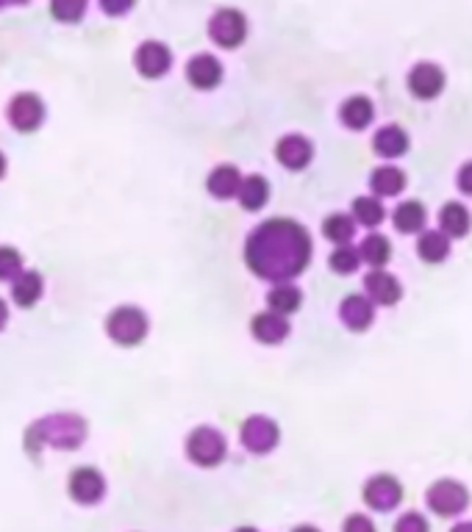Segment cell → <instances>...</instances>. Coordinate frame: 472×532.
Wrapping results in <instances>:
<instances>
[{"instance_id": "3957f363", "label": "cell", "mask_w": 472, "mask_h": 532, "mask_svg": "<svg viewBox=\"0 0 472 532\" xmlns=\"http://www.w3.org/2000/svg\"><path fill=\"white\" fill-rule=\"evenodd\" d=\"M226 452H228L226 438H222V433L214 427H195L187 438V457L204 469L220 466Z\"/></svg>"}, {"instance_id": "d590c367", "label": "cell", "mask_w": 472, "mask_h": 532, "mask_svg": "<svg viewBox=\"0 0 472 532\" xmlns=\"http://www.w3.org/2000/svg\"><path fill=\"white\" fill-rule=\"evenodd\" d=\"M133 4H137V0H100V9L111 17H120L125 12H131Z\"/></svg>"}, {"instance_id": "1f68e13d", "label": "cell", "mask_w": 472, "mask_h": 532, "mask_svg": "<svg viewBox=\"0 0 472 532\" xmlns=\"http://www.w3.org/2000/svg\"><path fill=\"white\" fill-rule=\"evenodd\" d=\"M86 12V0H51V14L61 22H76Z\"/></svg>"}, {"instance_id": "d6a6232c", "label": "cell", "mask_w": 472, "mask_h": 532, "mask_svg": "<svg viewBox=\"0 0 472 532\" xmlns=\"http://www.w3.org/2000/svg\"><path fill=\"white\" fill-rule=\"evenodd\" d=\"M22 274V256L14 247H0V281H14Z\"/></svg>"}, {"instance_id": "d6986e66", "label": "cell", "mask_w": 472, "mask_h": 532, "mask_svg": "<svg viewBox=\"0 0 472 532\" xmlns=\"http://www.w3.org/2000/svg\"><path fill=\"white\" fill-rule=\"evenodd\" d=\"M340 120L350 131H364L375 120V106L364 95H353L340 106Z\"/></svg>"}, {"instance_id": "ab89813d", "label": "cell", "mask_w": 472, "mask_h": 532, "mask_svg": "<svg viewBox=\"0 0 472 532\" xmlns=\"http://www.w3.org/2000/svg\"><path fill=\"white\" fill-rule=\"evenodd\" d=\"M292 532H320L317 527H311V524H300V527H295Z\"/></svg>"}, {"instance_id": "f1b7e54d", "label": "cell", "mask_w": 472, "mask_h": 532, "mask_svg": "<svg viewBox=\"0 0 472 532\" xmlns=\"http://www.w3.org/2000/svg\"><path fill=\"white\" fill-rule=\"evenodd\" d=\"M353 219L364 227H378L387 219L384 202H380L378 197H356L353 200Z\"/></svg>"}, {"instance_id": "4316f807", "label": "cell", "mask_w": 472, "mask_h": 532, "mask_svg": "<svg viewBox=\"0 0 472 532\" xmlns=\"http://www.w3.org/2000/svg\"><path fill=\"white\" fill-rule=\"evenodd\" d=\"M267 306H269V311L289 316L303 306V294L292 283H276V289L267 294Z\"/></svg>"}, {"instance_id": "2e32d148", "label": "cell", "mask_w": 472, "mask_h": 532, "mask_svg": "<svg viewBox=\"0 0 472 532\" xmlns=\"http://www.w3.org/2000/svg\"><path fill=\"white\" fill-rule=\"evenodd\" d=\"M187 81L195 89H214L222 81V64L212 53H197L187 64Z\"/></svg>"}, {"instance_id": "8992f818", "label": "cell", "mask_w": 472, "mask_h": 532, "mask_svg": "<svg viewBox=\"0 0 472 532\" xmlns=\"http://www.w3.org/2000/svg\"><path fill=\"white\" fill-rule=\"evenodd\" d=\"M239 438H242V447L253 455H267L278 447V438H281V430L278 425L269 419V416H251V419H244L242 430H239Z\"/></svg>"}, {"instance_id": "60d3db41", "label": "cell", "mask_w": 472, "mask_h": 532, "mask_svg": "<svg viewBox=\"0 0 472 532\" xmlns=\"http://www.w3.org/2000/svg\"><path fill=\"white\" fill-rule=\"evenodd\" d=\"M4 172H6V158H4V153H0V178H4Z\"/></svg>"}, {"instance_id": "f35d334b", "label": "cell", "mask_w": 472, "mask_h": 532, "mask_svg": "<svg viewBox=\"0 0 472 532\" xmlns=\"http://www.w3.org/2000/svg\"><path fill=\"white\" fill-rule=\"evenodd\" d=\"M451 532H472V521H461V524H456Z\"/></svg>"}, {"instance_id": "836d02e7", "label": "cell", "mask_w": 472, "mask_h": 532, "mask_svg": "<svg viewBox=\"0 0 472 532\" xmlns=\"http://www.w3.org/2000/svg\"><path fill=\"white\" fill-rule=\"evenodd\" d=\"M395 532H431V524H428V519H425L422 513L409 511V513H403L395 521Z\"/></svg>"}, {"instance_id": "9a60e30c", "label": "cell", "mask_w": 472, "mask_h": 532, "mask_svg": "<svg viewBox=\"0 0 472 532\" xmlns=\"http://www.w3.org/2000/svg\"><path fill=\"white\" fill-rule=\"evenodd\" d=\"M364 291H367V297L372 299L375 306H395L397 299L403 297L400 281L387 269H372L364 277Z\"/></svg>"}, {"instance_id": "6da1fadb", "label": "cell", "mask_w": 472, "mask_h": 532, "mask_svg": "<svg viewBox=\"0 0 472 532\" xmlns=\"http://www.w3.org/2000/svg\"><path fill=\"white\" fill-rule=\"evenodd\" d=\"M244 261L261 281L289 283L311 261V236L295 219H267L247 236Z\"/></svg>"}, {"instance_id": "cb8c5ba5", "label": "cell", "mask_w": 472, "mask_h": 532, "mask_svg": "<svg viewBox=\"0 0 472 532\" xmlns=\"http://www.w3.org/2000/svg\"><path fill=\"white\" fill-rule=\"evenodd\" d=\"M42 289H44V281H42L39 272H22L20 277L12 281V297H14V303L22 306V308L34 306L42 297Z\"/></svg>"}, {"instance_id": "83f0119b", "label": "cell", "mask_w": 472, "mask_h": 532, "mask_svg": "<svg viewBox=\"0 0 472 532\" xmlns=\"http://www.w3.org/2000/svg\"><path fill=\"white\" fill-rule=\"evenodd\" d=\"M358 252H362V261H367L370 266L384 269V266L389 264V258H392V244H389L387 236L370 234V236L362 242V247H358Z\"/></svg>"}, {"instance_id": "4dcf8cb0", "label": "cell", "mask_w": 472, "mask_h": 532, "mask_svg": "<svg viewBox=\"0 0 472 532\" xmlns=\"http://www.w3.org/2000/svg\"><path fill=\"white\" fill-rule=\"evenodd\" d=\"M328 264H331V269L336 274H353L358 269V264H362V252H358L356 247H350V244H342V247H336L331 252Z\"/></svg>"}, {"instance_id": "30bf717a", "label": "cell", "mask_w": 472, "mask_h": 532, "mask_svg": "<svg viewBox=\"0 0 472 532\" xmlns=\"http://www.w3.org/2000/svg\"><path fill=\"white\" fill-rule=\"evenodd\" d=\"M444 89V73L434 61H420L409 73V91L417 100H434Z\"/></svg>"}, {"instance_id": "d4e9b609", "label": "cell", "mask_w": 472, "mask_h": 532, "mask_svg": "<svg viewBox=\"0 0 472 532\" xmlns=\"http://www.w3.org/2000/svg\"><path fill=\"white\" fill-rule=\"evenodd\" d=\"M370 187H372L375 197H395L406 189V175H403L397 167H378L370 175Z\"/></svg>"}, {"instance_id": "603a6c76", "label": "cell", "mask_w": 472, "mask_h": 532, "mask_svg": "<svg viewBox=\"0 0 472 532\" xmlns=\"http://www.w3.org/2000/svg\"><path fill=\"white\" fill-rule=\"evenodd\" d=\"M425 219H428V214H425V205L420 200L400 202L392 214V222L400 234H420V230L425 227Z\"/></svg>"}, {"instance_id": "ba28073f", "label": "cell", "mask_w": 472, "mask_h": 532, "mask_svg": "<svg viewBox=\"0 0 472 532\" xmlns=\"http://www.w3.org/2000/svg\"><path fill=\"white\" fill-rule=\"evenodd\" d=\"M403 502V485L392 474H375L364 485V504L378 513H392Z\"/></svg>"}, {"instance_id": "7bdbcfd3", "label": "cell", "mask_w": 472, "mask_h": 532, "mask_svg": "<svg viewBox=\"0 0 472 532\" xmlns=\"http://www.w3.org/2000/svg\"><path fill=\"white\" fill-rule=\"evenodd\" d=\"M9 4H14V0H0V9H4V6H9Z\"/></svg>"}, {"instance_id": "f546056e", "label": "cell", "mask_w": 472, "mask_h": 532, "mask_svg": "<svg viewBox=\"0 0 472 532\" xmlns=\"http://www.w3.org/2000/svg\"><path fill=\"white\" fill-rule=\"evenodd\" d=\"M353 234H356V219L348 217V214H331L323 222V236L333 244H340V247L348 244L353 239Z\"/></svg>"}, {"instance_id": "5b68a950", "label": "cell", "mask_w": 472, "mask_h": 532, "mask_svg": "<svg viewBox=\"0 0 472 532\" xmlns=\"http://www.w3.org/2000/svg\"><path fill=\"white\" fill-rule=\"evenodd\" d=\"M425 504L436 516H461L469 507V491L459 480H436L428 491H425Z\"/></svg>"}, {"instance_id": "5bb4252c", "label": "cell", "mask_w": 472, "mask_h": 532, "mask_svg": "<svg viewBox=\"0 0 472 532\" xmlns=\"http://www.w3.org/2000/svg\"><path fill=\"white\" fill-rule=\"evenodd\" d=\"M340 319L345 322V328H350L353 333H364L372 325V319H375V303L364 294H350V297L342 299Z\"/></svg>"}, {"instance_id": "8fae6325", "label": "cell", "mask_w": 472, "mask_h": 532, "mask_svg": "<svg viewBox=\"0 0 472 532\" xmlns=\"http://www.w3.org/2000/svg\"><path fill=\"white\" fill-rule=\"evenodd\" d=\"M276 158H278L281 167H286V170H292V172H298V170H306V167L311 164L314 147H311V142H308L306 136H300V133H286L284 139H278Z\"/></svg>"}, {"instance_id": "9c48e42d", "label": "cell", "mask_w": 472, "mask_h": 532, "mask_svg": "<svg viewBox=\"0 0 472 532\" xmlns=\"http://www.w3.org/2000/svg\"><path fill=\"white\" fill-rule=\"evenodd\" d=\"M67 491H70V496L78 504H95L106 494V480L98 469L81 466L70 474V480H67Z\"/></svg>"}, {"instance_id": "ac0fdd59", "label": "cell", "mask_w": 472, "mask_h": 532, "mask_svg": "<svg viewBox=\"0 0 472 532\" xmlns=\"http://www.w3.org/2000/svg\"><path fill=\"white\" fill-rule=\"evenodd\" d=\"M242 172L234 167V164H220L209 180H206V189L212 197L217 200H231V197H239V189H242Z\"/></svg>"}, {"instance_id": "484cf974", "label": "cell", "mask_w": 472, "mask_h": 532, "mask_svg": "<svg viewBox=\"0 0 472 532\" xmlns=\"http://www.w3.org/2000/svg\"><path fill=\"white\" fill-rule=\"evenodd\" d=\"M269 200V187L261 175H247L239 189V205L244 211H261Z\"/></svg>"}, {"instance_id": "7402d4cb", "label": "cell", "mask_w": 472, "mask_h": 532, "mask_svg": "<svg viewBox=\"0 0 472 532\" xmlns=\"http://www.w3.org/2000/svg\"><path fill=\"white\" fill-rule=\"evenodd\" d=\"M417 256L425 264H442L451 256V236H444L442 230H425L417 239Z\"/></svg>"}, {"instance_id": "4fadbf2b", "label": "cell", "mask_w": 472, "mask_h": 532, "mask_svg": "<svg viewBox=\"0 0 472 532\" xmlns=\"http://www.w3.org/2000/svg\"><path fill=\"white\" fill-rule=\"evenodd\" d=\"M133 64H137L140 75L162 78L170 69V64H172V53H170L167 44H162V42H142L137 56H133Z\"/></svg>"}, {"instance_id": "52a82bcc", "label": "cell", "mask_w": 472, "mask_h": 532, "mask_svg": "<svg viewBox=\"0 0 472 532\" xmlns=\"http://www.w3.org/2000/svg\"><path fill=\"white\" fill-rule=\"evenodd\" d=\"M209 36L220 44V48H239L247 36V20L239 9H220L209 20Z\"/></svg>"}, {"instance_id": "b9f144b4", "label": "cell", "mask_w": 472, "mask_h": 532, "mask_svg": "<svg viewBox=\"0 0 472 532\" xmlns=\"http://www.w3.org/2000/svg\"><path fill=\"white\" fill-rule=\"evenodd\" d=\"M234 532H259L256 527H239V529H234Z\"/></svg>"}, {"instance_id": "7c38bea8", "label": "cell", "mask_w": 472, "mask_h": 532, "mask_svg": "<svg viewBox=\"0 0 472 532\" xmlns=\"http://www.w3.org/2000/svg\"><path fill=\"white\" fill-rule=\"evenodd\" d=\"M44 120V103L36 98V95H17L12 103H9V123L22 131V133H31L42 125Z\"/></svg>"}, {"instance_id": "44dd1931", "label": "cell", "mask_w": 472, "mask_h": 532, "mask_svg": "<svg viewBox=\"0 0 472 532\" xmlns=\"http://www.w3.org/2000/svg\"><path fill=\"white\" fill-rule=\"evenodd\" d=\"M469 227H472V217H469V211H467L461 202L442 205V211H439V230H442L444 236L461 239V236L469 234Z\"/></svg>"}, {"instance_id": "74e56055", "label": "cell", "mask_w": 472, "mask_h": 532, "mask_svg": "<svg viewBox=\"0 0 472 532\" xmlns=\"http://www.w3.org/2000/svg\"><path fill=\"white\" fill-rule=\"evenodd\" d=\"M6 322H9V308H6L4 299H0V330L6 328Z\"/></svg>"}, {"instance_id": "8d00e7d4", "label": "cell", "mask_w": 472, "mask_h": 532, "mask_svg": "<svg viewBox=\"0 0 472 532\" xmlns=\"http://www.w3.org/2000/svg\"><path fill=\"white\" fill-rule=\"evenodd\" d=\"M459 189L467 197H472V161H467V164L459 170Z\"/></svg>"}, {"instance_id": "e0dca14e", "label": "cell", "mask_w": 472, "mask_h": 532, "mask_svg": "<svg viewBox=\"0 0 472 532\" xmlns=\"http://www.w3.org/2000/svg\"><path fill=\"white\" fill-rule=\"evenodd\" d=\"M251 333L256 341L261 344H281L286 336H289V322L284 314H276V311H261L253 316L251 322Z\"/></svg>"}, {"instance_id": "7a4b0ae2", "label": "cell", "mask_w": 472, "mask_h": 532, "mask_svg": "<svg viewBox=\"0 0 472 532\" xmlns=\"http://www.w3.org/2000/svg\"><path fill=\"white\" fill-rule=\"evenodd\" d=\"M86 438V422L76 413H53L34 422L26 433L28 452H42L44 447L53 449H78Z\"/></svg>"}, {"instance_id": "e575fe53", "label": "cell", "mask_w": 472, "mask_h": 532, "mask_svg": "<svg viewBox=\"0 0 472 532\" xmlns=\"http://www.w3.org/2000/svg\"><path fill=\"white\" fill-rule=\"evenodd\" d=\"M342 532H378V529H375V524L367 513H353V516L345 519Z\"/></svg>"}, {"instance_id": "ffe728a7", "label": "cell", "mask_w": 472, "mask_h": 532, "mask_svg": "<svg viewBox=\"0 0 472 532\" xmlns=\"http://www.w3.org/2000/svg\"><path fill=\"white\" fill-rule=\"evenodd\" d=\"M372 150L380 158H400L409 150V133L400 125H384L372 136Z\"/></svg>"}, {"instance_id": "277c9868", "label": "cell", "mask_w": 472, "mask_h": 532, "mask_svg": "<svg viewBox=\"0 0 472 532\" xmlns=\"http://www.w3.org/2000/svg\"><path fill=\"white\" fill-rule=\"evenodd\" d=\"M106 333L111 341H117L123 346H137L148 336V316L133 306L115 308L106 319Z\"/></svg>"}]
</instances>
